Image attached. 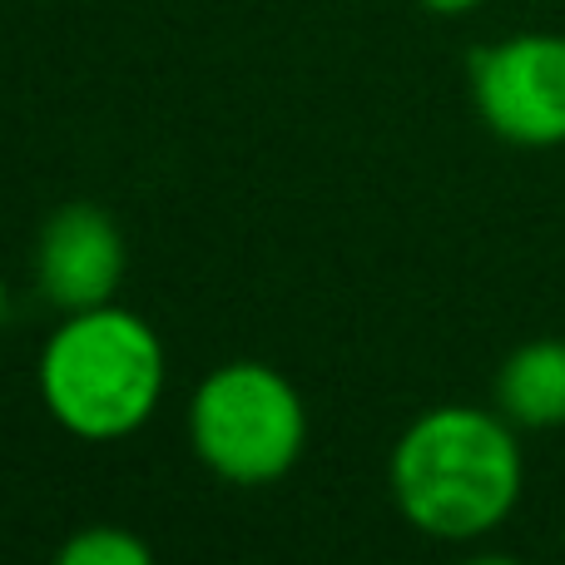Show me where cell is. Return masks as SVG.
Returning a JSON list of instances; mask_svg holds the SVG:
<instances>
[{
  "label": "cell",
  "instance_id": "cell-9",
  "mask_svg": "<svg viewBox=\"0 0 565 565\" xmlns=\"http://www.w3.org/2000/svg\"><path fill=\"white\" fill-rule=\"evenodd\" d=\"M6 318H10V288H6V274H0V332H6Z\"/></svg>",
  "mask_w": 565,
  "mask_h": 565
},
{
  "label": "cell",
  "instance_id": "cell-6",
  "mask_svg": "<svg viewBox=\"0 0 565 565\" xmlns=\"http://www.w3.org/2000/svg\"><path fill=\"white\" fill-rule=\"evenodd\" d=\"M491 407L521 431L565 427V338H531L511 348L491 382Z\"/></svg>",
  "mask_w": 565,
  "mask_h": 565
},
{
  "label": "cell",
  "instance_id": "cell-2",
  "mask_svg": "<svg viewBox=\"0 0 565 565\" xmlns=\"http://www.w3.org/2000/svg\"><path fill=\"white\" fill-rule=\"evenodd\" d=\"M169 387V352L149 318L125 302L60 312L35 362L40 407L75 441H125L159 412Z\"/></svg>",
  "mask_w": 565,
  "mask_h": 565
},
{
  "label": "cell",
  "instance_id": "cell-1",
  "mask_svg": "<svg viewBox=\"0 0 565 565\" xmlns=\"http://www.w3.org/2000/svg\"><path fill=\"white\" fill-rule=\"evenodd\" d=\"M387 491L417 536L471 546L511 521L526 491L521 427L497 407L441 402L402 427L387 451Z\"/></svg>",
  "mask_w": 565,
  "mask_h": 565
},
{
  "label": "cell",
  "instance_id": "cell-3",
  "mask_svg": "<svg viewBox=\"0 0 565 565\" xmlns=\"http://www.w3.org/2000/svg\"><path fill=\"white\" fill-rule=\"evenodd\" d=\"M184 427L209 477L224 487H274L308 451V402L278 367L234 358L199 377Z\"/></svg>",
  "mask_w": 565,
  "mask_h": 565
},
{
  "label": "cell",
  "instance_id": "cell-5",
  "mask_svg": "<svg viewBox=\"0 0 565 565\" xmlns=\"http://www.w3.org/2000/svg\"><path fill=\"white\" fill-rule=\"evenodd\" d=\"M129 248L109 209L75 199L60 204L35 234V288L55 312H85L115 302Z\"/></svg>",
  "mask_w": 565,
  "mask_h": 565
},
{
  "label": "cell",
  "instance_id": "cell-8",
  "mask_svg": "<svg viewBox=\"0 0 565 565\" xmlns=\"http://www.w3.org/2000/svg\"><path fill=\"white\" fill-rule=\"evenodd\" d=\"M427 15H441V20H461V15H471V10H481L487 0H417Z\"/></svg>",
  "mask_w": 565,
  "mask_h": 565
},
{
  "label": "cell",
  "instance_id": "cell-4",
  "mask_svg": "<svg viewBox=\"0 0 565 565\" xmlns=\"http://www.w3.org/2000/svg\"><path fill=\"white\" fill-rule=\"evenodd\" d=\"M467 89L477 119L516 149L565 145V35L561 30H516L467 60Z\"/></svg>",
  "mask_w": 565,
  "mask_h": 565
},
{
  "label": "cell",
  "instance_id": "cell-7",
  "mask_svg": "<svg viewBox=\"0 0 565 565\" xmlns=\"http://www.w3.org/2000/svg\"><path fill=\"white\" fill-rule=\"evenodd\" d=\"M55 561L60 565H149L154 546L129 526H85L60 541Z\"/></svg>",
  "mask_w": 565,
  "mask_h": 565
}]
</instances>
